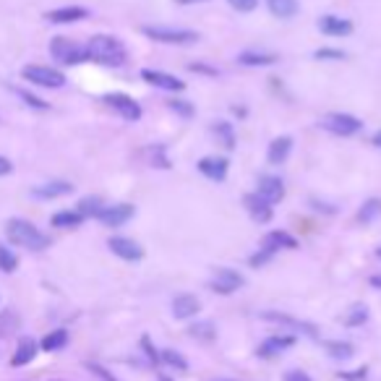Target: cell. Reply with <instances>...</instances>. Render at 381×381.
Segmentation results:
<instances>
[{
  "instance_id": "cell-1",
  "label": "cell",
  "mask_w": 381,
  "mask_h": 381,
  "mask_svg": "<svg viewBox=\"0 0 381 381\" xmlns=\"http://www.w3.org/2000/svg\"><path fill=\"white\" fill-rule=\"evenodd\" d=\"M84 47H87V58L100 63V66L121 68L128 61V52L123 47V42L118 37H110V34H94V37H89V42Z\"/></svg>"
},
{
  "instance_id": "cell-2",
  "label": "cell",
  "mask_w": 381,
  "mask_h": 381,
  "mask_svg": "<svg viewBox=\"0 0 381 381\" xmlns=\"http://www.w3.org/2000/svg\"><path fill=\"white\" fill-rule=\"evenodd\" d=\"M6 238L13 246L29 248V251H45V248H50L52 243L47 232H42L37 225H31L29 220H21V217H13V220L6 222Z\"/></svg>"
},
{
  "instance_id": "cell-3",
  "label": "cell",
  "mask_w": 381,
  "mask_h": 381,
  "mask_svg": "<svg viewBox=\"0 0 381 381\" xmlns=\"http://www.w3.org/2000/svg\"><path fill=\"white\" fill-rule=\"evenodd\" d=\"M141 34L162 45H196L199 31L178 29V27H141Z\"/></svg>"
},
{
  "instance_id": "cell-4",
  "label": "cell",
  "mask_w": 381,
  "mask_h": 381,
  "mask_svg": "<svg viewBox=\"0 0 381 381\" xmlns=\"http://www.w3.org/2000/svg\"><path fill=\"white\" fill-rule=\"evenodd\" d=\"M319 128L329 130V133H334V136L348 139V136L361 133L363 121L361 118H355V115H350V112H327V115H321Z\"/></svg>"
},
{
  "instance_id": "cell-5",
  "label": "cell",
  "mask_w": 381,
  "mask_h": 381,
  "mask_svg": "<svg viewBox=\"0 0 381 381\" xmlns=\"http://www.w3.org/2000/svg\"><path fill=\"white\" fill-rule=\"evenodd\" d=\"M50 55L63 66H79V63H87V47L79 45L70 37H52L50 42Z\"/></svg>"
},
{
  "instance_id": "cell-6",
  "label": "cell",
  "mask_w": 381,
  "mask_h": 381,
  "mask_svg": "<svg viewBox=\"0 0 381 381\" xmlns=\"http://www.w3.org/2000/svg\"><path fill=\"white\" fill-rule=\"evenodd\" d=\"M21 76L29 81V84H37V87H45V89H61V87H66V76L58 68H50V66H27V68L21 70Z\"/></svg>"
},
{
  "instance_id": "cell-7",
  "label": "cell",
  "mask_w": 381,
  "mask_h": 381,
  "mask_svg": "<svg viewBox=\"0 0 381 381\" xmlns=\"http://www.w3.org/2000/svg\"><path fill=\"white\" fill-rule=\"evenodd\" d=\"M246 285V277H243L238 269H230V267H217L214 274L209 280V290L220 292V295H232L235 290H241Z\"/></svg>"
},
{
  "instance_id": "cell-8",
  "label": "cell",
  "mask_w": 381,
  "mask_h": 381,
  "mask_svg": "<svg viewBox=\"0 0 381 381\" xmlns=\"http://www.w3.org/2000/svg\"><path fill=\"white\" fill-rule=\"evenodd\" d=\"M105 105L110 107L115 115H121L123 121L128 123H136L141 121V105L133 97H128V94H123V91H112V94H105Z\"/></svg>"
},
{
  "instance_id": "cell-9",
  "label": "cell",
  "mask_w": 381,
  "mask_h": 381,
  "mask_svg": "<svg viewBox=\"0 0 381 381\" xmlns=\"http://www.w3.org/2000/svg\"><path fill=\"white\" fill-rule=\"evenodd\" d=\"M136 214V207L133 204H112V207H102V211L97 214V220L105 225V227H121L128 220H133Z\"/></svg>"
},
{
  "instance_id": "cell-10",
  "label": "cell",
  "mask_w": 381,
  "mask_h": 381,
  "mask_svg": "<svg viewBox=\"0 0 381 381\" xmlns=\"http://www.w3.org/2000/svg\"><path fill=\"white\" fill-rule=\"evenodd\" d=\"M295 342H298L295 340V334H274V337H267V340L261 342L256 355L264 358V361H271V358L282 355L285 350H290Z\"/></svg>"
},
{
  "instance_id": "cell-11",
  "label": "cell",
  "mask_w": 381,
  "mask_h": 381,
  "mask_svg": "<svg viewBox=\"0 0 381 381\" xmlns=\"http://www.w3.org/2000/svg\"><path fill=\"white\" fill-rule=\"evenodd\" d=\"M243 207L251 214V220L259 222V225H267V222H271V217H274V207H271L269 201L261 199L256 190L243 196Z\"/></svg>"
},
{
  "instance_id": "cell-12",
  "label": "cell",
  "mask_w": 381,
  "mask_h": 381,
  "mask_svg": "<svg viewBox=\"0 0 381 381\" xmlns=\"http://www.w3.org/2000/svg\"><path fill=\"white\" fill-rule=\"evenodd\" d=\"M141 79L157 87V89H165V91H183L186 89V81H181L178 76L172 73H165V70H154V68H141Z\"/></svg>"
},
{
  "instance_id": "cell-13",
  "label": "cell",
  "mask_w": 381,
  "mask_h": 381,
  "mask_svg": "<svg viewBox=\"0 0 381 381\" xmlns=\"http://www.w3.org/2000/svg\"><path fill=\"white\" fill-rule=\"evenodd\" d=\"M107 248H110L118 259L123 261H141L144 259V248L133 238H123V235H112L107 241Z\"/></svg>"
},
{
  "instance_id": "cell-14",
  "label": "cell",
  "mask_w": 381,
  "mask_h": 381,
  "mask_svg": "<svg viewBox=\"0 0 381 381\" xmlns=\"http://www.w3.org/2000/svg\"><path fill=\"white\" fill-rule=\"evenodd\" d=\"M261 248L269 253L295 251V248H298V238H292L290 232H285V230H269L261 238Z\"/></svg>"
},
{
  "instance_id": "cell-15",
  "label": "cell",
  "mask_w": 381,
  "mask_h": 381,
  "mask_svg": "<svg viewBox=\"0 0 381 381\" xmlns=\"http://www.w3.org/2000/svg\"><path fill=\"white\" fill-rule=\"evenodd\" d=\"M196 167H199V172L204 178H209V181H214V183H222L227 178L230 162L225 160V157H201Z\"/></svg>"
},
{
  "instance_id": "cell-16",
  "label": "cell",
  "mask_w": 381,
  "mask_h": 381,
  "mask_svg": "<svg viewBox=\"0 0 381 381\" xmlns=\"http://www.w3.org/2000/svg\"><path fill=\"white\" fill-rule=\"evenodd\" d=\"M256 193L274 207L277 201L285 199V183H282V178H277V175H261L259 186H256Z\"/></svg>"
},
{
  "instance_id": "cell-17",
  "label": "cell",
  "mask_w": 381,
  "mask_h": 381,
  "mask_svg": "<svg viewBox=\"0 0 381 381\" xmlns=\"http://www.w3.org/2000/svg\"><path fill=\"white\" fill-rule=\"evenodd\" d=\"M45 19L50 24H76V21L89 19V8H84V6H63V8L47 10Z\"/></svg>"
},
{
  "instance_id": "cell-18",
  "label": "cell",
  "mask_w": 381,
  "mask_h": 381,
  "mask_svg": "<svg viewBox=\"0 0 381 381\" xmlns=\"http://www.w3.org/2000/svg\"><path fill=\"white\" fill-rule=\"evenodd\" d=\"M316 27H319V31L327 34V37H348L352 31V21L327 13V16H321V19L316 21Z\"/></svg>"
},
{
  "instance_id": "cell-19",
  "label": "cell",
  "mask_w": 381,
  "mask_h": 381,
  "mask_svg": "<svg viewBox=\"0 0 381 381\" xmlns=\"http://www.w3.org/2000/svg\"><path fill=\"white\" fill-rule=\"evenodd\" d=\"M73 193V183L68 181H50V183H42V186H34L31 188V196L42 201H50V199H61V196H68Z\"/></svg>"
},
{
  "instance_id": "cell-20",
  "label": "cell",
  "mask_w": 381,
  "mask_h": 381,
  "mask_svg": "<svg viewBox=\"0 0 381 381\" xmlns=\"http://www.w3.org/2000/svg\"><path fill=\"white\" fill-rule=\"evenodd\" d=\"M201 311V301L190 292H181L172 298V316L175 319H193Z\"/></svg>"
},
{
  "instance_id": "cell-21",
  "label": "cell",
  "mask_w": 381,
  "mask_h": 381,
  "mask_svg": "<svg viewBox=\"0 0 381 381\" xmlns=\"http://www.w3.org/2000/svg\"><path fill=\"white\" fill-rule=\"evenodd\" d=\"M37 352H40V342L34 340V337H21L19 345H16V352H13V358H10V366H13V368H21V366L34 361Z\"/></svg>"
},
{
  "instance_id": "cell-22",
  "label": "cell",
  "mask_w": 381,
  "mask_h": 381,
  "mask_svg": "<svg viewBox=\"0 0 381 381\" xmlns=\"http://www.w3.org/2000/svg\"><path fill=\"white\" fill-rule=\"evenodd\" d=\"M277 61H280V55L264 52V50H246L238 55V63H241V66H248V68H267V66H274Z\"/></svg>"
},
{
  "instance_id": "cell-23",
  "label": "cell",
  "mask_w": 381,
  "mask_h": 381,
  "mask_svg": "<svg viewBox=\"0 0 381 381\" xmlns=\"http://www.w3.org/2000/svg\"><path fill=\"white\" fill-rule=\"evenodd\" d=\"M261 319H264V321H271V324H285V327H292V329H301V331H306V334H311V337H316V327H311V324H306V321L292 319V316H287V313H280V311H264V313H261Z\"/></svg>"
},
{
  "instance_id": "cell-24",
  "label": "cell",
  "mask_w": 381,
  "mask_h": 381,
  "mask_svg": "<svg viewBox=\"0 0 381 381\" xmlns=\"http://www.w3.org/2000/svg\"><path fill=\"white\" fill-rule=\"evenodd\" d=\"M290 149H292L290 136H277V139L269 144V151H267V160H269V165H282V162L290 157Z\"/></svg>"
},
{
  "instance_id": "cell-25",
  "label": "cell",
  "mask_w": 381,
  "mask_h": 381,
  "mask_svg": "<svg viewBox=\"0 0 381 381\" xmlns=\"http://www.w3.org/2000/svg\"><path fill=\"white\" fill-rule=\"evenodd\" d=\"M267 8L277 19H292L301 10V3L298 0H267Z\"/></svg>"
},
{
  "instance_id": "cell-26",
  "label": "cell",
  "mask_w": 381,
  "mask_h": 381,
  "mask_svg": "<svg viewBox=\"0 0 381 381\" xmlns=\"http://www.w3.org/2000/svg\"><path fill=\"white\" fill-rule=\"evenodd\" d=\"M52 227H61V230H73V227H79L84 217H81L76 209H63V211H55L50 217Z\"/></svg>"
},
{
  "instance_id": "cell-27",
  "label": "cell",
  "mask_w": 381,
  "mask_h": 381,
  "mask_svg": "<svg viewBox=\"0 0 381 381\" xmlns=\"http://www.w3.org/2000/svg\"><path fill=\"white\" fill-rule=\"evenodd\" d=\"M211 133L217 136V141H220L222 147L227 151L235 149V128H232V123L227 121H217L214 126H211Z\"/></svg>"
},
{
  "instance_id": "cell-28",
  "label": "cell",
  "mask_w": 381,
  "mask_h": 381,
  "mask_svg": "<svg viewBox=\"0 0 381 381\" xmlns=\"http://www.w3.org/2000/svg\"><path fill=\"white\" fill-rule=\"evenodd\" d=\"M144 157H147V162H149L151 167H160V170H167V167H170L167 151H165L162 144H151V147H147V149H144Z\"/></svg>"
},
{
  "instance_id": "cell-29",
  "label": "cell",
  "mask_w": 381,
  "mask_h": 381,
  "mask_svg": "<svg viewBox=\"0 0 381 381\" xmlns=\"http://www.w3.org/2000/svg\"><path fill=\"white\" fill-rule=\"evenodd\" d=\"M66 345H68V331L66 329H52L50 334H45L40 342V348L47 352L61 350V348H66Z\"/></svg>"
},
{
  "instance_id": "cell-30",
  "label": "cell",
  "mask_w": 381,
  "mask_h": 381,
  "mask_svg": "<svg viewBox=\"0 0 381 381\" xmlns=\"http://www.w3.org/2000/svg\"><path fill=\"white\" fill-rule=\"evenodd\" d=\"M102 207H105V204H102L100 196H84V199L76 204V211H79L84 220H91V217L97 220V214L102 211Z\"/></svg>"
},
{
  "instance_id": "cell-31",
  "label": "cell",
  "mask_w": 381,
  "mask_h": 381,
  "mask_svg": "<svg viewBox=\"0 0 381 381\" xmlns=\"http://www.w3.org/2000/svg\"><path fill=\"white\" fill-rule=\"evenodd\" d=\"M324 350L329 352L334 361H348L355 355V348H352L350 342H340V340H329L324 342Z\"/></svg>"
},
{
  "instance_id": "cell-32",
  "label": "cell",
  "mask_w": 381,
  "mask_h": 381,
  "mask_svg": "<svg viewBox=\"0 0 381 381\" xmlns=\"http://www.w3.org/2000/svg\"><path fill=\"white\" fill-rule=\"evenodd\" d=\"M19 324H21L19 313L6 308V311L0 313V337H10L13 331L19 329Z\"/></svg>"
},
{
  "instance_id": "cell-33",
  "label": "cell",
  "mask_w": 381,
  "mask_h": 381,
  "mask_svg": "<svg viewBox=\"0 0 381 381\" xmlns=\"http://www.w3.org/2000/svg\"><path fill=\"white\" fill-rule=\"evenodd\" d=\"M379 214H381V199H368L361 207V211H358V222H363V225H371Z\"/></svg>"
},
{
  "instance_id": "cell-34",
  "label": "cell",
  "mask_w": 381,
  "mask_h": 381,
  "mask_svg": "<svg viewBox=\"0 0 381 381\" xmlns=\"http://www.w3.org/2000/svg\"><path fill=\"white\" fill-rule=\"evenodd\" d=\"M188 334L190 337H196V340H201V342H211L214 337H217V329H214L211 321H199V324L190 327Z\"/></svg>"
},
{
  "instance_id": "cell-35",
  "label": "cell",
  "mask_w": 381,
  "mask_h": 381,
  "mask_svg": "<svg viewBox=\"0 0 381 381\" xmlns=\"http://www.w3.org/2000/svg\"><path fill=\"white\" fill-rule=\"evenodd\" d=\"M366 321H368V308H366L363 303H355L350 311L345 313V324H348V327H361Z\"/></svg>"
},
{
  "instance_id": "cell-36",
  "label": "cell",
  "mask_w": 381,
  "mask_h": 381,
  "mask_svg": "<svg viewBox=\"0 0 381 381\" xmlns=\"http://www.w3.org/2000/svg\"><path fill=\"white\" fill-rule=\"evenodd\" d=\"M160 361L170 368H178V371H188V361L183 358L178 350H162L160 352Z\"/></svg>"
},
{
  "instance_id": "cell-37",
  "label": "cell",
  "mask_w": 381,
  "mask_h": 381,
  "mask_svg": "<svg viewBox=\"0 0 381 381\" xmlns=\"http://www.w3.org/2000/svg\"><path fill=\"white\" fill-rule=\"evenodd\" d=\"M16 269H19V256L10 251L8 246L0 243V271L10 274V271H16Z\"/></svg>"
},
{
  "instance_id": "cell-38",
  "label": "cell",
  "mask_w": 381,
  "mask_h": 381,
  "mask_svg": "<svg viewBox=\"0 0 381 381\" xmlns=\"http://www.w3.org/2000/svg\"><path fill=\"white\" fill-rule=\"evenodd\" d=\"M167 110H172L175 115H181V118H193L196 115V107L190 105L188 100H167Z\"/></svg>"
},
{
  "instance_id": "cell-39",
  "label": "cell",
  "mask_w": 381,
  "mask_h": 381,
  "mask_svg": "<svg viewBox=\"0 0 381 381\" xmlns=\"http://www.w3.org/2000/svg\"><path fill=\"white\" fill-rule=\"evenodd\" d=\"M13 94L19 97V100H24L27 105H29L31 110H50V105L45 100H40V97H34V94H29L27 89H13Z\"/></svg>"
},
{
  "instance_id": "cell-40",
  "label": "cell",
  "mask_w": 381,
  "mask_h": 381,
  "mask_svg": "<svg viewBox=\"0 0 381 381\" xmlns=\"http://www.w3.org/2000/svg\"><path fill=\"white\" fill-rule=\"evenodd\" d=\"M313 58L316 61H345L348 55L342 50H337V47H319V50L313 52Z\"/></svg>"
},
{
  "instance_id": "cell-41",
  "label": "cell",
  "mask_w": 381,
  "mask_h": 381,
  "mask_svg": "<svg viewBox=\"0 0 381 381\" xmlns=\"http://www.w3.org/2000/svg\"><path fill=\"white\" fill-rule=\"evenodd\" d=\"M337 379L342 381H366L368 379V366H361L355 371H337Z\"/></svg>"
},
{
  "instance_id": "cell-42",
  "label": "cell",
  "mask_w": 381,
  "mask_h": 381,
  "mask_svg": "<svg viewBox=\"0 0 381 381\" xmlns=\"http://www.w3.org/2000/svg\"><path fill=\"white\" fill-rule=\"evenodd\" d=\"M141 348H144V352L149 355L151 366H162V361H160V352L154 350V345H151V340H149V337H147V334L141 337Z\"/></svg>"
},
{
  "instance_id": "cell-43",
  "label": "cell",
  "mask_w": 381,
  "mask_h": 381,
  "mask_svg": "<svg viewBox=\"0 0 381 381\" xmlns=\"http://www.w3.org/2000/svg\"><path fill=\"white\" fill-rule=\"evenodd\" d=\"M274 259V253L269 251H264V248H259V251L253 253L251 259H248V264H251L253 269H259V267H264V264H269V261Z\"/></svg>"
},
{
  "instance_id": "cell-44",
  "label": "cell",
  "mask_w": 381,
  "mask_h": 381,
  "mask_svg": "<svg viewBox=\"0 0 381 381\" xmlns=\"http://www.w3.org/2000/svg\"><path fill=\"white\" fill-rule=\"evenodd\" d=\"M87 368H89V371L94 373L97 379H102V381H118L110 371H107V368H102L100 363H87Z\"/></svg>"
},
{
  "instance_id": "cell-45",
  "label": "cell",
  "mask_w": 381,
  "mask_h": 381,
  "mask_svg": "<svg viewBox=\"0 0 381 381\" xmlns=\"http://www.w3.org/2000/svg\"><path fill=\"white\" fill-rule=\"evenodd\" d=\"M232 8L241 10V13H251L256 6H259V0H227Z\"/></svg>"
},
{
  "instance_id": "cell-46",
  "label": "cell",
  "mask_w": 381,
  "mask_h": 381,
  "mask_svg": "<svg viewBox=\"0 0 381 381\" xmlns=\"http://www.w3.org/2000/svg\"><path fill=\"white\" fill-rule=\"evenodd\" d=\"M188 70H193V73H207V76H220V70L207 66V63H188Z\"/></svg>"
},
{
  "instance_id": "cell-47",
  "label": "cell",
  "mask_w": 381,
  "mask_h": 381,
  "mask_svg": "<svg viewBox=\"0 0 381 381\" xmlns=\"http://www.w3.org/2000/svg\"><path fill=\"white\" fill-rule=\"evenodd\" d=\"M285 381H313V379L306 371H301V368H292V371L285 373Z\"/></svg>"
},
{
  "instance_id": "cell-48",
  "label": "cell",
  "mask_w": 381,
  "mask_h": 381,
  "mask_svg": "<svg viewBox=\"0 0 381 381\" xmlns=\"http://www.w3.org/2000/svg\"><path fill=\"white\" fill-rule=\"evenodd\" d=\"M8 172H13V162H10L8 157H0V178L8 175Z\"/></svg>"
},
{
  "instance_id": "cell-49",
  "label": "cell",
  "mask_w": 381,
  "mask_h": 381,
  "mask_svg": "<svg viewBox=\"0 0 381 381\" xmlns=\"http://www.w3.org/2000/svg\"><path fill=\"white\" fill-rule=\"evenodd\" d=\"M178 6H196V3H209V0H175Z\"/></svg>"
},
{
  "instance_id": "cell-50",
  "label": "cell",
  "mask_w": 381,
  "mask_h": 381,
  "mask_svg": "<svg viewBox=\"0 0 381 381\" xmlns=\"http://www.w3.org/2000/svg\"><path fill=\"white\" fill-rule=\"evenodd\" d=\"M371 285L376 287V290H381V274H373V277H371Z\"/></svg>"
},
{
  "instance_id": "cell-51",
  "label": "cell",
  "mask_w": 381,
  "mask_h": 381,
  "mask_svg": "<svg viewBox=\"0 0 381 381\" xmlns=\"http://www.w3.org/2000/svg\"><path fill=\"white\" fill-rule=\"evenodd\" d=\"M373 144H376V147L381 149V130H376V133H373Z\"/></svg>"
},
{
  "instance_id": "cell-52",
  "label": "cell",
  "mask_w": 381,
  "mask_h": 381,
  "mask_svg": "<svg viewBox=\"0 0 381 381\" xmlns=\"http://www.w3.org/2000/svg\"><path fill=\"white\" fill-rule=\"evenodd\" d=\"M160 381H172V379H170V376H165V373H162V376H160Z\"/></svg>"
},
{
  "instance_id": "cell-53",
  "label": "cell",
  "mask_w": 381,
  "mask_h": 381,
  "mask_svg": "<svg viewBox=\"0 0 381 381\" xmlns=\"http://www.w3.org/2000/svg\"><path fill=\"white\" fill-rule=\"evenodd\" d=\"M376 256H379V259H381V246H379V248H376Z\"/></svg>"
},
{
  "instance_id": "cell-54",
  "label": "cell",
  "mask_w": 381,
  "mask_h": 381,
  "mask_svg": "<svg viewBox=\"0 0 381 381\" xmlns=\"http://www.w3.org/2000/svg\"><path fill=\"white\" fill-rule=\"evenodd\" d=\"M52 381H66V379H52Z\"/></svg>"
}]
</instances>
